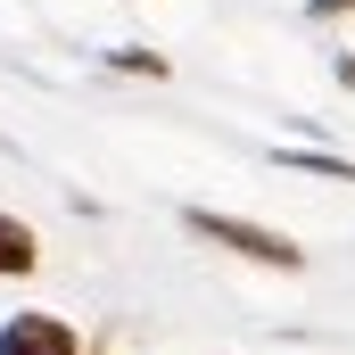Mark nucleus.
<instances>
[{"label": "nucleus", "instance_id": "obj_4", "mask_svg": "<svg viewBox=\"0 0 355 355\" xmlns=\"http://www.w3.org/2000/svg\"><path fill=\"white\" fill-rule=\"evenodd\" d=\"M281 166H306V174H322V182H355L347 157H322V149H281Z\"/></svg>", "mask_w": 355, "mask_h": 355}, {"label": "nucleus", "instance_id": "obj_2", "mask_svg": "<svg viewBox=\"0 0 355 355\" xmlns=\"http://www.w3.org/2000/svg\"><path fill=\"white\" fill-rule=\"evenodd\" d=\"M0 355H75V331L58 314H17L0 331Z\"/></svg>", "mask_w": 355, "mask_h": 355}, {"label": "nucleus", "instance_id": "obj_1", "mask_svg": "<svg viewBox=\"0 0 355 355\" xmlns=\"http://www.w3.org/2000/svg\"><path fill=\"white\" fill-rule=\"evenodd\" d=\"M190 232H198V240H223L232 257L281 265V272H297V265H306V248H289L281 232H265V223H240V215H215V207H198V215H190Z\"/></svg>", "mask_w": 355, "mask_h": 355}, {"label": "nucleus", "instance_id": "obj_3", "mask_svg": "<svg viewBox=\"0 0 355 355\" xmlns=\"http://www.w3.org/2000/svg\"><path fill=\"white\" fill-rule=\"evenodd\" d=\"M42 265V248H33V232L17 223V215H0V272H33Z\"/></svg>", "mask_w": 355, "mask_h": 355}, {"label": "nucleus", "instance_id": "obj_5", "mask_svg": "<svg viewBox=\"0 0 355 355\" xmlns=\"http://www.w3.org/2000/svg\"><path fill=\"white\" fill-rule=\"evenodd\" d=\"M339 8H355V0H314V17H339Z\"/></svg>", "mask_w": 355, "mask_h": 355}]
</instances>
